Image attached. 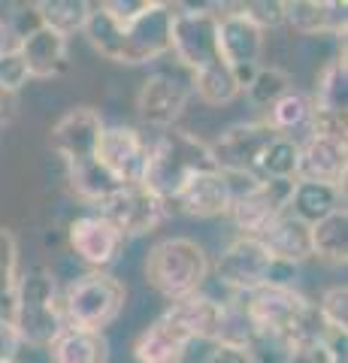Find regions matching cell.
Masks as SVG:
<instances>
[{"instance_id":"obj_1","label":"cell","mask_w":348,"mask_h":363,"mask_svg":"<svg viewBox=\"0 0 348 363\" xmlns=\"http://www.w3.org/2000/svg\"><path fill=\"white\" fill-rule=\"evenodd\" d=\"M173 9L176 4H158L152 0L149 9L130 21L112 18L103 6H94L85 21V37L97 55L106 61L140 67L149 61H158L170 52V28H173Z\"/></svg>"},{"instance_id":"obj_2","label":"cell","mask_w":348,"mask_h":363,"mask_svg":"<svg viewBox=\"0 0 348 363\" xmlns=\"http://www.w3.org/2000/svg\"><path fill=\"white\" fill-rule=\"evenodd\" d=\"M103 128L106 124L97 109L76 106L55 121L49 136L52 149L61 155V161L67 167V182H70L73 194L94 203V206L100 200H106L116 188H121L97 161V145H100Z\"/></svg>"},{"instance_id":"obj_3","label":"cell","mask_w":348,"mask_h":363,"mask_svg":"<svg viewBox=\"0 0 348 363\" xmlns=\"http://www.w3.org/2000/svg\"><path fill=\"white\" fill-rule=\"evenodd\" d=\"M237 306L254 330V342L266 339L276 348H282V354L327 336L318 309L294 288H257L249 294H237Z\"/></svg>"},{"instance_id":"obj_4","label":"cell","mask_w":348,"mask_h":363,"mask_svg":"<svg viewBox=\"0 0 348 363\" xmlns=\"http://www.w3.org/2000/svg\"><path fill=\"white\" fill-rule=\"evenodd\" d=\"M209 169H218L209 143L182 128H167L149 149V161H145L140 185L170 206L191 179L209 173Z\"/></svg>"},{"instance_id":"obj_5","label":"cell","mask_w":348,"mask_h":363,"mask_svg":"<svg viewBox=\"0 0 348 363\" xmlns=\"http://www.w3.org/2000/svg\"><path fill=\"white\" fill-rule=\"evenodd\" d=\"M13 327L21 345L49 348L58 333L67 327L64 306L58 300V285L49 269H28L21 272L13 294Z\"/></svg>"},{"instance_id":"obj_6","label":"cell","mask_w":348,"mask_h":363,"mask_svg":"<svg viewBox=\"0 0 348 363\" xmlns=\"http://www.w3.org/2000/svg\"><path fill=\"white\" fill-rule=\"evenodd\" d=\"M209 276V257L203 245L188 236L161 240L145 257V281L170 303L197 294Z\"/></svg>"},{"instance_id":"obj_7","label":"cell","mask_w":348,"mask_h":363,"mask_svg":"<svg viewBox=\"0 0 348 363\" xmlns=\"http://www.w3.org/2000/svg\"><path fill=\"white\" fill-rule=\"evenodd\" d=\"M215 279L233 294H249L257 288H294L297 267L276 260L254 236H237L218 257Z\"/></svg>"},{"instance_id":"obj_8","label":"cell","mask_w":348,"mask_h":363,"mask_svg":"<svg viewBox=\"0 0 348 363\" xmlns=\"http://www.w3.org/2000/svg\"><path fill=\"white\" fill-rule=\"evenodd\" d=\"M170 52L179 58L191 76H200L221 67L218 52V18L209 6H185L176 4L173 9V28H170Z\"/></svg>"},{"instance_id":"obj_9","label":"cell","mask_w":348,"mask_h":363,"mask_svg":"<svg viewBox=\"0 0 348 363\" xmlns=\"http://www.w3.org/2000/svg\"><path fill=\"white\" fill-rule=\"evenodd\" d=\"M128 291L125 285L109 276V272H91V276L76 279L67 288L64 297V321L67 327H79V330H97L103 333V327L112 324L125 306Z\"/></svg>"},{"instance_id":"obj_10","label":"cell","mask_w":348,"mask_h":363,"mask_svg":"<svg viewBox=\"0 0 348 363\" xmlns=\"http://www.w3.org/2000/svg\"><path fill=\"white\" fill-rule=\"evenodd\" d=\"M215 9L224 13H212L218 18V52L221 61L228 64V70L237 79V85L245 91V85L252 82V76L261 67V55H264V30L242 13L240 4H224Z\"/></svg>"},{"instance_id":"obj_11","label":"cell","mask_w":348,"mask_h":363,"mask_svg":"<svg viewBox=\"0 0 348 363\" xmlns=\"http://www.w3.org/2000/svg\"><path fill=\"white\" fill-rule=\"evenodd\" d=\"M312 100V121L309 133L324 136V140L345 143L348 140V64L345 49L324 67Z\"/></svg>"},{"instance_id":"obj_12","label":"cell","mask_w":348,"mask_h":363,"mask_svg":"<svg viewBox=\"0 0 348 363\" xmlns=\"http://www.w3.org/2000/svg\"><path fill=\"white\" fill-rule=\"evenodd\" d=\"M273 140H276V133L269 130L264 121H249V124H233V128H228L209 149H212V157H215V167L221 173L264 182L261 179V157Z\"/></svg>"},{"instance_id":"obj_13","label":"cell","mask_w":348,"mask_h":363,"mask_svg":"<svg viewBox=\"0 0 348 363\" xmlns=\"http://www.w3.org/2000/svg\"><path fill=\"white\" fill-rule=\"evenodd\" d=\"M97 215L106 218L121 236H142L152 233L167 218V203L149 194L142 185H121L106 200L97 203Z\"/></svg>"},{"instance_id":"obj_14","label":"cell","mask_w":348,"mask_h":363,"mask_svg":"<svg viewBox=\"0 0 348 363\" xmlns=\"http://www.w3.org/2000/svg\"><path fill=\"white\" fill-rule=\"evenodd\" d=\"M291 191L294 182H279V179H266L257 182L249 191H242L240 197H233L230 203V221L240 230V236H261L279 215L288 209L291 203Z\"/></svg>"},{"instance_id":"obj_15","label":"cell","mask_w":348,"mask_h":363,"mask_svg":"<svg viewBox=\"0 0 348 363\" xmlns=\"http://www.w3.org/2000/svg\"><path fill=\"white\" fill-rule=\"evenodd\" d=\"M97 161L118 185H140L145 161H149V145H145L137 128H128V124L103 128L97 145Z\"/></svg>"},{"instance_id":"obj_16","label":"cell","mask_w":348,"mask_h":363,"mask_svg":"<svg viewBox=\"0 0 348 363\" xmlns=\"http://www.w3.org/2000/svg\"><path fill=\"white\" fill-rule=\"evenodd\" d=\"M161 321L167 327L185 339V342H197V339H206V342H218L224 333V321H228V306L218 303L209 294H191L167 306V312L161 315Z\"/></svg>"},{"instance_id":"obj_17","label":"cell","mask_w":348,"mask_h":363,"mask_svg":"<svg viewBox=\"0 0 348 363\" xmlns=\"http://www.w3.org/2000/svg\"><path fill=\"white\" fill-rule=\"evenodd\" d=\"M191 97V82L170 73H152L137 94V112L152 128H173Z\"/></svg>"},{"instance_id":"obj_18","label":"cell","mask_w":348,"mask_h":363,"mask_svg":"<svg viewBox=\"0 0 348 363\" xmlns=\"http://www.w3.org/2000/svg\"><path fill=\"white\" fill-rule=\"evenodd\" d=\"M345 167H348L345 143L324 140V136H312V133L300 143L297 182H321V185L345 188Z\"/></svg>"},{"instance_id":"obj_19","label":"cell","mask_w":348,"mask_h":363,"mask_svg":"<svg viewBox=\"0 0 348 363\" xmlns=\"http://www.w3.org/2000/svg\"><path fill=\"white\" fill-rule=\"evenodd\" d=\"M70 248L79 255L85 264H91L97 269H103L109 264H116V257L125 245V236H121L116 227H112L106 218L100 215H82L70 224Z\"/></svg>"},{"instance_id":"obj_20","label":"cell","mask_w":348,"mask_h":363,"mask_svg":"<svg viewBox=\"0 0 348 363\" xmlns=\"http://www.w3.org/2000/svg\"><path fill=\"white\" fill-rule=\"evenodd\" d=\"M230 203H233V191L221 169H209V173L194 176L182 188V194L176 197V206L185 215H191V218H218V215H228Z\"/></svg>"},{"instance_id":"obj_21","label":"cell","mask_w":348,"mask_h":363,"mask_svg":"<svg viewBox=\"0 0 348 363\" xmlns=\"http://www.w3.org/2000/svg\"><path fill=\"white\" fill-rule=\"evenodd\" d=\"M16 49L28 67V76L33 79H52L67 70V37L49 28L37 25L33 30L21 33Z\"/></svg>"},{"instance_id":"obj_22","label":"cell","mask_w":348,"mask_h":363,"mask_svg":"<svg viewBox=\"0 0 348 363\" xmlns=\"http://www.w3.org/2000/svg\"><path fill=\"white\" fill-rule=\"evenodd\" d=\"M285 25L297 33L318 37V33H333L345 37V4H327V0H282Z\"/></svg>"},{"instance_id":"obj_23","label":"cell","mask_w":348,"mask_h":363,"mask_svg":"<svg viewBox=\"0 0 348 363\" xmlns=\"http://www.w3.org/2000/svg\"><path fill=\"white\" fill-rule=\"evenodd\" d=\"M345 209V188L321 185V182H294L288 212L306 227L324 221L327 215Z\"/></svg>"},{"instance_id":"obj_24","label":"cell","mask_w":348,"mask_h":363,"mask_svg":"<svg viewBox=\"0 0 348 363\" xmlns=\"http://www.w3.org/2000/svg\"><path fill=\"white\" fill-rule=\"evenodd\" d=\"M264 242V248L276 260H285V264H303L306 257H312V242H309V227L297 221L288 209L279 215V218L266 227V230L257 236Z\"/></svg>"},{"instance_id":"obj_25","label":"cell","mask_w":348,"mask_h":363,"mask_svg":"<svg viewBox=\"0 0 348 363\" xmlns=\"http://www.w3.org/2000/svg\"><path fill=\"white\" fill-rule=\"evenodd\" d=\"M52 363H106L109 342L97 330H79V327H64L58 339L49 345Z\"/></svg>"},{"instance_id":"obj_26","label":"cell","mask_w":348,"mask_h":363,"mask_svg":"<svg viewBox=\"0 0 348 363\" xmlns=\"http://www.w3.org/2000/svg\"><path fill=\"white\" fill-rule=\"evenodd\" d=\"M185 351H188V342L173 327H167L161 318L149 330H142L137 336V342H133V357H137V363H182Z\"/></svg>"},{"instance_id":"obj_27","label":"cell","mask_w":348,"mask_h":363,"mask_svg":"<svg viewBox=\"0 0 348 363\" xmlns=\"http://www.w3.org/2000/svg\"><path fill=\"white\" fill-rule=\"evenodd\" d=\"M309 242H312V255H318L333 267H342L348 260V212L339 209L327 215L324 221L312 224Z\"/></svg>"},{"instance_id":"obj_28","label":"cell","mask_w":348,"mask_h":363,"mask_svg":"<svg viewBox=\"0 0 348 363\" xmlns=\"http://www.w3.org/2000/svg\"><path fill=\"white\" fill-rule=\"evenodd\" d=\"M309 121H312V100L303 91H288L282 100H276L266 109V128L276 136H288L294 140V133L306 130L309 133Z\"/></svg>"},{"instance_id":"obj_29","label":"cell","mask_w":348,"mask_h":363,"mask_svg":"<svg viewBox=\"0 0 348 363\" xmlns=\"http://www.w3.org/2000/svg\"><path fill=\"white\" fill-rule=\"evenodd\" d=\"M91 9L94 4H85V0H40V4H33L40 28H49L61 37H73V33L85 30Z\"/></svg>"},{"instance_id":"obj_30","label":"cell","mask_w":348,"mask_h":363,"mask_svg":"<svg viewBox=\"0 0 348 363\" xmlns=\"http://www.w3.org/2000/svg\"><path fill=\"white\" fill-rule=\"evenodd\" d=\"M297 157H300V143L288 140V136H276L261 157V179L297 182Z\"/></svg>"},{"instance_id":"obj_31","label":"cell","mask_w":348,"mask_h":363,"mask_svg":"<svg viewBox=\"0 0 348 363\" xmlns=\"http://www.w3.org/2000/svg\"><path fill=\"white\" fill-rule=\"evenodd\" d=\"M288 91H294V85H291V76H288V70H282V67H257L252 82L245 85L249 100L261 109H269L276 100H282Z\"/></svg>"},{"instance_id":"obj_32","label":"cell","mask_w":348,"mask_h":363,"mask_svg":"<svg viewBox=\"0 0 348 363\" xmlns=\"http://www.w3.org/2000/svg\"><path fill=\"white\" fill-rule=\"evenodd\" d=\"M315 309L327 333H348V288L345 285H333L324 291Z\"/></svg>"},{"instance_id":"obj_33","label":"cell","mask_w":348,"mask_h":363,"mask_svg":"<svg viewBox=\"0 0 348 363\" xmlns=\"http://www.w3.org/2000/svg\"><path fill=\"white\" fill-rule=\"evenodd\" d=\"M18 281V242L16 236L0 227V306L13 303Z\"/></svg>"},{"instance_id":"obj_34","label":"cell","mask_w":348,"mask_h":363,"mask_svg":"<svg viewBox=\"0 0 348 363\" xmlns=\"http://www.w3.org/2000/svg\"><path fill=\"white\" fill-rule=\"evenodd\" d=\"M28 67L21 61V55L16 45H9V49L0 55V88L9 91V94H18V88L28 82Z\"/></svg>"},{"instance_id":"obj_35","label":"cell","mask_w":348,"mask_h":363,"mask_svg":"<svg viewBox=\"0 0 348 363\" xmlns=\"http://www.w3.org/2000/svg\"><path fill=\"white\" fill-rule=\"evenodd\" d=\"M242 13L249 16L257 28L264 33L269 28H279L285 25V16H282V0H249V4H240Z\"/></svg>"},{"instance_id":"obj_36","label":"cell","mask_w":348,"mask_h":363,"mask_svg":"<svg viewBox=\"0 0 348 363\" xmlns=\"http://www.w3.org/2000/svg\"><path fill=\"white\" fill-rule=\"evenodd\" d=\"M285 363H336V351L327 336L318 339V342H306L285 351Z\"/></svg>"},{"instance_id":"obj_37","label":"cell","mask_w":348,"mask_h":363,"mask_svg":"<svg viewBox=\"0 0 348 363\" xmlns=\"http://www.w3.org/2000/svg\"><path fill=\"white\" fill-rule=\"evenodd\" d=\"M203 363H261L254 354V348H242V345H228V342H215L212 351L206 354Z\"/></svg>"},{"instance_id":"obj_38","label":"cell","mask_w":348,"mask_h":363,"mask_svg":"<svg viewBox=\"0 0 348 363\" xmlns=\"http://www.w3.org/2000/svg\"><path fill=\"white\" fill-rule=\"evenodd\" d=\"M21 348V339L9 318H0V363H16Z\"/></svg>"},{"instance_id":"obj_39","label":"cell","mask_w":348,"mask_h":363,"mask_svg":"<svg viewBox=\"0 0 348 363\" xmlns=\"http://www.w3.org/2000/svg\"><path fill=\"white\" fill-rule=\"evenodd\" d=\"M16 106H18L16 94H9V91L0 88V128H6V124L16 118Z\"/></svg>"},{"instance_id":"obj_40","label":"cell","mask_w":348,"mask_h":363,"mask_svg":"<svg viewBox=\"0 0 348 363\" xmlns=\"http://www.w3.org/2000/svg\"><path fill=\"white\" fill-rule=\"evenodd\" d=\"M9 49V28L4 25V18H0V55Z\"/></svg>"}]
</instances>
